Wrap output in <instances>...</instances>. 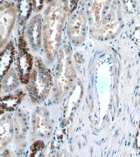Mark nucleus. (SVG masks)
Segmentation results:
<instances>
[{"label":"nucleus","instance_id":"nucleus-11","mask_svg":"<svg viewBox=\"0 0 140 157\" xmlns=\"http://www.w3.org/2000/svg\"><path fill=\"white\" fill-rule=\"evenodd\" d=\"M13 134L14 128L11 118L8 116L2 118L0 125V143L2 148L12 141Z\"/></svg>","mask_w":140,"mask_h":157},{"label":"nucleus","instance_id":"nucleus-2","mask_svg":"<svg viewBox=\"0 0 140 157\" xmlns=\"http://www.w3.org/2000/svg\"><path fill=\"white\" fill-rule=\"evenodd\" d=\"M52 78L49 70L40 58H36L33 65L27 88L31 101L34 103L43 102L52 88Z\"/></svg>","mask_w":140,"mask_h":157},{"label":"nucleus","instance_id":"nucleus-10","mask_svg":"<svg viewBox=\"0 0 140 157\" xmlns=\"http://www.w3.org/2000/svg\"><path fill=\"white\" fill-rule=\"evenodd\" d=\"M27 37L34 49L40 48L42 40V20L39 15L34 16L29 21L27 28Z\"/></svg>","mask_w":140,"mask_h":157},{"label":"nucleus","instance_id":"nucleus-3","mask_svg":"<svg viewBox=\"0 0 140 157\" xmlns=\"http://www.w3.org/2000/svg\"><path fill=\"white\" fill-rule=\"evenodd\" d=\"M76 79V71L71 56V50L68 47L61 48L56 68L55 87L56 98H63L68 93Z\"/></svg>","mask_w":140,"mask_h":157},{"label":"nucleus","instance_id":"nucleus-7","mask_svg":"<svg viewBox=\"0 0 140 157\" xmlns=\"http://www.w3.org/2000/svg\"><path fill=\"white\" fill-rule=\"evenodd\" d=\"M87 17L83 12H78L71 17L67 24V34L75 44H80L86 35Z\"/></svg>","mask_w":140,"mask_h":157},{"label":"nucleus","instance_id":"nucleus-8","mask_svg":"<svg viewBox=\"0 0 140 157\" xmlns=\"http://www.w3.org/2000/svg\"><path fill=\"white\" fill-rule=\"evenodd\" d=\"M17 17V11L10 3H4L1 6L0 10V33H1V46L3 48L4 44L9 37L14 25Z\"/></svg>","mask_w":140,"mask_h":157},{"label":"nucleus","instance_id":"nucleus-17","mask_svg":"<svg viewBox=\"0 0 140 157\" xmlns=\"http://www.w3.org/2000/svg\"><path fill=\"white\" fill-rule=\"evenodd\" d=\"M44 148V145L42 141H37L34 143L32 146L31 151L32 155H35V156H39L41 155V152H43V150Z\"/></svg>","mask_w":140,"mask_h":157},{"label":"nucleus","instance_id":"nucleus-13","mask_svg":"<svg viewBox=\"0 0 140 157\" xmlns=\"http://www.w3.org/2000/svg\"><path fill=\"white\" fill-rule=\"evenodd\" d=\"M19 85V78L13 69L8 71L6 75L2 77V90L3 92H11L14 90Z\"/></svg>","mask_w":140,"mask_h":157},{"label":"nucleus","instance_id":"nucleus-6","mask_svg":"<svg viewBox=\"0 0 140 157\" xmlns=\"http://www.w3.org/2000/svg\"><path fill=\"white\" fill-rule=\"evenodd\" d=\"M89 21L91 31L98 28L111 9V0H89Z\"/></svg>","mask_w":140,"mask_h":157},{"label":"nucleus","instance_id":"nucleus-14","mask_svg":"<svg viewBox=\"0 0 140 157\" xmlns=\"http://www.w3.org/2000/svg\"><path fill=\"white\" fill-rule=\"evenodd\" d=\"M23 93L21 91L12 94V95L6 96L2 99V110L6 111H12L15 110L17 105L21 101L23 98Z\"/></svg>","mask_w":140,"mask_h":157},{"label":"nucleus","instance_id":"nucleus-19","mask_svg":"<svg viewBox=\"0 0 140 157\" xmlns=\"http://www.w3.org/2000/svg\"><path fill=\"white\" fill-rule=\"evenodd\" d=\"M47 1H49V2H52L53 0H47Z\"/></svg>","mask_w":140,"mask_h":157},{"label":"nucleus","instance_id":"nucleus-18","mask_svg":"<svg viewBox=\"0 0 140 157\" xmlns=\"http://www.w3.org/2000/svg\"><path fill=\"white\" fill-rule=\"evenodd\" d=\"M33 7L36 10H39L43 5V0H32Z\"/></svg>","mask_w":140,"mask_h":157},{"label":"nucleus","instance_id":"nucleus-1","mask_svg":"<svg viewBox=\"0 0 140 157\" xmlns=\"http://www.w3.org/2000/svg\"><path fill=\"white\" fill-rule=\"evenodd\" d=\"M69 0H53L47 9L43 28L45 52L49 61L58 54L61 34L68 13Z\"/></svg>","mask_w":140,"mask_h":157},{"label":"nucleus","instance_id":"nucleus-5","mask_svg":"<svg viewBox=\"0 0 140 157\" xmlns=\"http://www.w3.org/2000/svg\"><path fill=\"white\" fill-rule=\"evenodd\" d=\"M32 125L34 136L40 138H49L52 134V127L49 119L48 110L45 108H38L33 114Z\"/></svg>","mask_w":140,"mask_h":157},{"label":"nucleus","instance_id":"nucleus-15","mask_svg":"<svg viewBox=\"0 0 140 157\" xmlns=\"http://www.w3.org/2000/svg\"><path fill=\"white\" fill-rule=\"evenodd\" d=\"M33 7L32 0H21L19 4V15L21 21H25L30 14L31 7Z\"/></svg>","mask_w":140,"mask_h":157},{"label":"nucleus","instance_id":"nucleus-16","mask_svg":"<svg viewBox=\"0 0 140 157\" xmlns=\"http://www.w3.org/2000/svg\"><path fill=\"white\" fill-rule=\"evenodd\" d=\"M27 121L25 120V115L22 112H19L17 115V120H16V127H17V133L18 138L23 137V135L25 132Z\"/></svg>","mask_w":140,"mask_h":157},{"label":"nucleus","instance_id":"nucleus-4","mask_svg":"<svg viewBox=\"0 0 140 157\" xmlns=\"http://www.w3.org/2000/svg\"><path fill=\"white\" fill-rule=\"evenodd\" d=\"M120 28L121 17L120 10L118 6L112 5L109 14L97 29L91 31V34L96 39H108L115 36L120 31Z\"/></svg>","mask_w":140,"mask_h":157},{"label":"nucleus","instance_id":"nucleus-12","mask_svg":"<svg viewBox=\"0 0 140 157\" xmlns=\"http://www.w3.org/2000/svg\"><path fill=\"white\" fill-rule=\"evenodd\" d=\"M14 47L12 42H10L2 50L1 55V76L2 78L8 72L13 59H14Z\"/></svg>","mask_w":140,"mask_h":157},{"label":"nucleus","instance_id":"nucleus-9","mask_svg":"<svg viewBox=\"0 0 140 157\" xmlns=\"http://www.w3.org/2000/svg\"><path fill=\"white\" fill-rule=\"evenodd\" d=\"M25 41L23 38L20 39L19 48L21 52L18 56V69H19L20 78L22 83H27L29 82V76L33 68V59L31 55L27 52Z\"/></svg>","mask_w":140,"mask_h":157}]
</instances>
